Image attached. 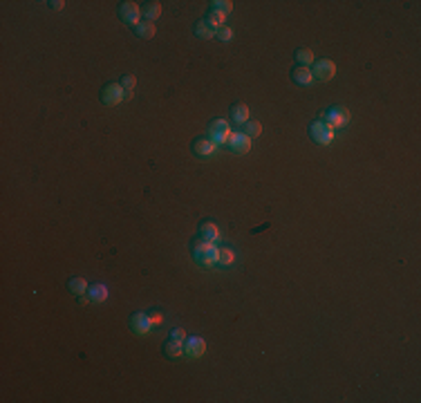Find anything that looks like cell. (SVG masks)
<instances>
[{"mask_svg": "<svg viewBox=\"0 0 421 403\" xmlns=\"http://www.w3.org/2000/svg\"><path fill=\"white\" fill-rule=\"evenodd\" d=\"M150 327H153V323H150L148 314L144 312H134L132 316H130V329H132L134 334H148Z\"/></svg>", "mask_w": 421, "mask_h": 403, "instance_id": "obj_9", "label": "cell"}, {"mask_svg": "<svg viewBox=\"0 0 421 403\" xmlns=\"http://www.w3.org/2000/svg\"><path fill=\"white\" fill-rule=\"evenodd\" d=\"M87 296H90L95 303H103L108 298V289H106V285H92L90 289H87Z\"/></svg>", "mask_w": 421, "mask_h": 403, "instance_id": "obj_19", "label": "cell"}, {"mask_svg": "<svg viewBox=\"0 0 421 403\" xmlns=\"http://www.w3.org/2000/svg\"><path fill=\"white\" fill-rule=\"evenodd\" d=\"M101 101L103 106H117L123 101V87L119 83H110L101 90Z\"/></svg>", "mask_w": 421, "mask_h": 403, "instance_id": "obj_6", "label": "cell"}, {"mask_svg": "<svg viewBox=\"0 0 421 403\" xmlns=\"http://www.w3.org/2000/svg\"><path fill=\"white\" fill-rule=\"evenodd\" d=\"M168 338L177 340V343H184V340H186V334H184V329L175 327V329H170V336H168Z\"/></svg>", "mask_w": 421, "mask_h": 403, "instance_id": "obj_28", "label": "cell"}, {"mask_svg": "<svg viewBox=\"0 0 421 403\" xmlns=\"http://www.w3.org/2000/svg\"><path fill=\"white\" fill-rule=\"evenodd\" d=\"M148 318H150V323H153V325H159V323H162V314H157V312H150V314H148Z\"/></svg>", "mask_w": 421, "mask_h": 403, "instance_id": "obj_29", "label": "cell"}, {"mask_svg": "<svg viewBox=\"0 0 421 403\" xmlns=\"http://www.w3.org/2000/svg\"><path fill=\"white\" fill-rule=\"evenodd\" d=\"M309 137H311V141L320 143V146H327V143L334 139V128L327 126L323 119H320V121H314L309 126Z\"/></svg>", "mask_w": 421, "mask_h": 403, "instance_id": "obj_2", "label": "cell"}, {"mask_svg": "<svg viewBox=\"0 0 421 403\" xmlns=\"http://www.w3.org/2000/svg\"><path fill=\"white\" fill-rule=\"evenodd\" d=\"M67 289H70L74 296H85V291L90 287H87V282H85V278H81V276H74V278H70L67 280Z\"/></svg>", "mask_w": 421, "mask_h": 403, "instance_id": "obj_14", "label": "cell"}, {"mask_svg": "<svg viewBox=\"0 0 421 403\" xmlns=\"http://www.w3.org/2000/svg\"><path fill=\"white\" fill-rule=\"evenodd\" d=\"M132 99V92H123V101H130Z\"/></svg>", "mask_w": 421, "mask_h": 403, "instance_id": "obj_32", "label": "cell"}, {"mask_svg": "<svg viewBox=\"0 0 421 403\" xmlns=\"http://www.w3.org/2000/svg\"><path fill=\"white\" fill-rule=\"evenodd\" d=\"M217 251L213 246V242H204V240H197L193 244V258L197 260V265L202 269H211L213 265H217Z\"/></svg>", "mask_w": 421, "mask_h": 403, "instance_id": "obj_1", "label": "cell"}, {"mask_svg": "<svg viewBox=\"0 0 421 403\" xmlns=\"http://www.w3.org/2000/svg\"><path fill=\"white\" fill-rule=\"evenodd\" d=\"M134 83H137V79H134L132 74H123V76H121V83H119V85H121L126 92H132Z\"/></svg>", "mask_w": 421, "mask_h": 403, "instance_id": "obj_26", "label": "cell"}, {"mask_svg": "<svg viewBox=\"0 0 421 403\" xmlns=\"http://www.w3.org/2000/svg\"><path fill=\"white\" fill-rule=\"evenodd\" d=\"M292 79H294L298 85H309L311 81H314V74H311V70H309V67L298 65V67H294Z\"/></svg>", "mask_w": 421, "mask_h": 403, "instance_id": "obj_11", "label": "cell"}, {"mask_svg": "<svg viewBox=\"0 0 421 403\" xmlns=\"http://www.w3.org/2000/svg\"><path fill=\"white\" fill-rule=\"evenodd\" d=\"M296 61H298V65L307 67L311 61H314V54H311L309 47H300V49H296Z\"/></svg>", "mask_w": 421, "mask_h": 403, "instance_id": "obj_22", "label": "cell"}, {"mask_svg": "<svg viewBox=\"0 0 421 403\" xmlns=\"http://www.w3.org/2000/svg\"><path fill=\"white\" fill-rule=\"evenodd\" d=\"M233 137L231 128H228V123L224 119H215V121H211V128H209V139L213 143H228Z\"/></svg>", "mask_w": 421, "mask_h": 403, "instance_id": "obj_3", "label": "cell"}, {"mask_svg": "<svg viewBox=\"0 0 421 403\" xmlns=\"http://www.w3.org/2000/svg\"><path fill=\"white\" fill-rule=\"evenodd\" d=\"M164 354H166V359H177V356L184 354V343H177V340L168 338L164 345Z\"/></svg>", "mask_w": 421, "mask_h": 403, "instance_id": "obj_17", "label": "cell"}, {"mask_svg": "<svg viewBox=\"0 0 421 403\" xmlns=\"http://www.w3.org/2000/svg\"><path fill=\"white\" fill-rule=\"evenodd\" d=\"M204 352H206V343L200 336H191V338L184 340V354L189 356V359H200Z\"/></svg>", "mask_w": 421, "mask_h": 403, "instance_id": "obj_7", "label": "cell"}, {"mask_svg": "<svg viewBox=\"0 0 421 403\" xmlns=\"http://www.w3.org/2000/svg\"><path fill=\"white\" fill-rule=\"evenodd\" d=\"M217 237H220V231H217V226L213 224V222H202V224H200V240L215 242Z\"/></svg>", "mask_w": 421, "mask_h": 403, "instance_id": "obj_13", "label": "cell"}, {"mask_svg": "<svg viewBox=\"0 0 421 403\" xmlns=\"http://www.w3.org/2000/svg\"><path fill=\"white\" fill-rule=\"evenodd\" d=\"M90 300H92L90 296H79V307H87V305H90Z\"/></svg>", "mask_w": 421, "mask_h": 403, "instance_id": "obj_31", "label": "cell"}, {"mask_svg": "<svg viewBox=\"0 0 421 403\" xmlns=\"http://www.w3.org/2000/svg\"><path fill=\"white\" fill-rule=\"evenodd\" d=\"M206 23H209L211 27H213V29H215V32H217V29H220V27H224V14H220V12H217V9H213V7H211L209 16H206Z\"/></svg>", "mask_w": 421, "mask_h": 403, "instance_id": "obj_20", "label": "cell"}, {"mask_svg": "<svg viewBox=\"0 0 421 403\" xmlns=\"http://www.w3.org/2000/svg\"><path fill=\"white\" fill-rule=\"evenodd\" d=\"M311 74H314V79H318V81H330L332 76L336 74V65L332 63V61H327V59H320L318 63L314 65V72H311Z\"/></svg>", "mask_w": 421, "mask_h": 403, "instance_id": "obj_8", "label": "cell"}, {"mask_svg": "<svg viewBox=\"0 0 421 403\" xmlns=\"http://www.w3.org/2000/svg\"><path fill=\"white\" fill-rule=\"evenodd\" d=\"M134 34L144 40H150L155 36V23L153 20H142L139 25H134Z\"/></svg>", "mask_w": 421, "mask_h": 403, "instance_id": "obj_15", "label": "cell"}, {"mask_svg": "<svg viewBox=\"0 0 421 403\" xmlns=\"http://www.w3.org/2000/svg\"><path fill=\"white\" fill-rule=\"evenodd\" d=\"M228 148H231L236 155H247L249 150H251V139L242 132H233L231 141H228Z\"/></svg>", "mask_w": 421, "mask_h": 403, "instance_id": "obj_10", "label": "cell"}, {"mask_svg": "<svg viewBox=\"0 0 421 403\" xmlns=\"http://www.w3.org/2000/svg\"><path fill=\"white\" fill-rule=\"evenodd\" d=\"M260 132H262V126H260L258 121H247V123H244V132H242V134H247L249 139H251V137H258Z\"/></svg>", "mask_w": 421, "mask_h": 403, "instance_id": "obj_24", "label": "cell"}, {"mask_svg": "<svg viewBox=\"0 0 421 403\" xmlns=\"http://www.w3.org/2000/svg\"><path fill=\"white\" fill-rule=\"evenodd\" d=\"M63 5H65L63 0H52V3H50V7L54 9V12H59V9H63Z\"/></svg>", "mask_w": 421, "mask_h": 403, "instance_id": "obj_30", "label": "cell"}, {"mask_svg": "<svg viewBox=\"0 0 421 403\" xmlns=\"http://www.w3.org/2000/svg\"><path fill=\"white\" fill-rule=\"evenodd\" d=\"M144 16H146V20H157L159 16H162V5L159 3H146L144 5Z\"/></svg>", "mask_w": 421, "mask_h": 403, "instance_id": "obj_21", "label": "cell"}, {"mask_svg": "<svg viewBox=\"0 0 421 403\" xmlns=\"http://www.w3.org/2000/svg\"><path fill=\"white\" fill-rule=\"evenodd\" d=\"M323 121L327 126H332L336 130V128H343L347 126V121H350V110H347L345 106H336V108H330V110L325 112Z\"/></svg>", "mask_w": 421, "mask_h": 403, "instance_id": "obj_4", "label": "cell"}, {"mask_svg": "<svg viewBox=\"0 0 421 403\" xmlns=\"http://www.w3.org/2000/svg\"><path fill=\"white\" fill-rule=\"evenodd\" d=\"M215 36H217V38L222 40V43H228V40L233 38V32H231V29H228V27H220V29H217V32H215Z\"/></svg>", "mask_w": 421, "mask_h": 403, "instance_id": "obj_27", "label": "cell"}, {"mask_svg": "<svg viewBox=\"0 0 421 403\" xmlns=\"http://www.w3.org/2000/svg\"><path fill=\"white\" fill-rule=\"evenodd\" d=\"M193 153L200 155V157H209V155L215 153V143L211 139H195L193 141Z\"/></svg>", "mask_w": 421, "mask_h": 403, "instance_id": "obj_12", "label": "cell"}, {"mask_svg": "<svg viewBox=\"0 0 421 403\" xmlns=\"http://www.w3.org/2000/svg\"><path fill=\"white\" fill-rule=\"evenodd\" d=\"M119 16H121L123 23H128V25H139L142 23V9H139V5L137 3H121L119 5Z\"/></svg>", "mask_w": 421, "mask_h": 403, "instance_id": "obj_5", "label": "cell"}, {"mask_svg": "<svg viewBox=\"0 0 421 403\" xmlns=\"http://www.w3.org/2000/svg\"><path fill=\"white\" fill-rule=\"evenodd\" d=\"M231 119L236 123H247L249 121V108H247V103H233V106H231Z\"/></svg>", "mask_w": 421, "mask_h": 403, "instance_id": "obj_16", "label": "cell"}, {"mask_svg": "<svg viewBox=\"0 0 421 403\" xmlns=\"http://www.w3.org/2000/svg\"><path fill=\"white\" fill-rule=\"evenodd\" d=\"M195 36L202 38V40H211L213 36H215V29H213L206 20H200V23L195 25Z\"/></svg>", "mask_w": 421, "mask_h": 403, "instance_id": "obj_18", "label": "cell"}, {"mask_svg": "<svg viewBox=\"0 0 421 403\" xmlns=\"http://www.w3.org/2000/svg\"><path fill=\"white\" fill-rule=\"evenodd\" d=\"M213 9H217V12L220 14H231L233 12V3L231 0H215V3H213Z\"/></svg>", "mask_w": 421, "mask_h": 403, "instance_id": "obj_25", "label": "cell"}, {"mask_svg": "<svg viewBox=\"0 0 421 403\" xmlns=\"http://www.w3.org/2000/svg\"><path fill=\"white\" fill-rule=\"evenodd\" d=\"M233 260H236V253H233L231 249H220V251H217V265L228 267V265H233Z\"/></svg>", "mask_w": 421, "mask_h": 403, "instance_id": "obj_23", "label": "cell"}]
</instances>
